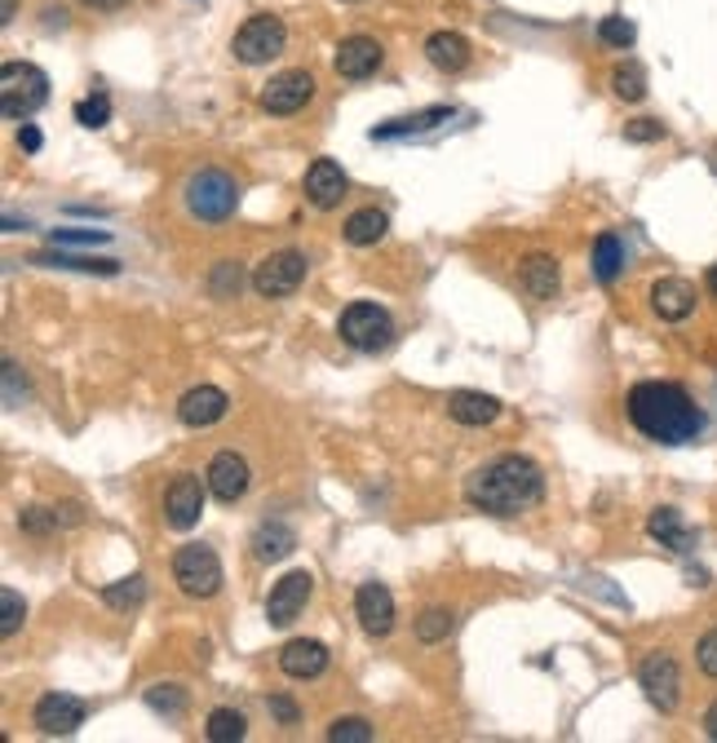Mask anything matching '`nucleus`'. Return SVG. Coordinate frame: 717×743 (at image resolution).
I'll use <instances>...</instances> for the list:
<instances>
[{
    "instance_id": "nucleus-1",
    "label": "nucleus",
    "mask_w": 717,
    "mask_h": 743,
    "mask_svg": "<svg viewBox=\"0 0 717 743\" xmlns=\"http://www.w3.org/2000/svg\"><path fill=\"white\" fill-rule=\"evenodd\" d=\"M624 417L642 439H651L660 448H682L704 434L699 403L673 381H638L624 399Z\"/></svg>"
},
{
    "instance_id": "nucleus-2",
    "label": "nucleus",
    "mask_w": 717,
    "mask_h": 743,
    "mask_svg": "<svg viewBox=\"0 0 717 743\" xmlns=\"http://www.w3.org/2000/svg\"><path fill=\"white\" fill-rule=\"evenodd\" d=\"M465 500L492 518H518L545 500V474L527 456H496L492 465L474 470L465 483Z\"/></svg>"
},
{
    "instance_id": "nucleus-3",
    "label": "nucleus",
    "mask_w": 717,
    "mask_h": 743,
    "mask_svg": "<svg viewBox=\"0 0 717 743\" xmlns=\"http://www.w3.org/2000/svg\"><path fill=\"white\" fill-rule=\"evenodd\" d=\"M50 103V76L36 63H6L0 67V107L10 120H28Z\"/></svg>"
},
{
    "instance_id": "nucleus-4",
    "label": "nucleus",
    "mask_w": 717,
    "mask_h": 743,
    "mask_svg": "<svg viewBox=\"0 0 717 743\" xmlns=\"http://www.w3.org/2000/svg\"><path fill=\"white\" fill-rule=\"evenodd\" d=\"M186 208L200 222H226L239 208V182L222 169H200L186 182Z\"/></svg>"
},
{
    "instance_id": "nucleus-5",
    "label": "nucleus",
    "mask_w": 717,
    "mask_h": 743,
    "mask_svg": "<svg viewBox=\"0 0 717 743\" xmlns=\"http://www.w3.org/2000/svg\"><path fill=\"white\" fill-rule=\"evenodd\" d=\"M336 332H341V341H345V345L364 349V354H377V349H386V345H390V336H395V319H390L377 301H354V305H345V310H341Z\"/></svg>"
},
{
    "instance_id": "nucleus-6",
    "label": "nucleus",
    "mask_w": 717,
    "mask_h": 743,
    "mask_svg": "<svg viewBox=\"0 0 717 743\" xmlns=\"http://www.w3.org/2000/svg\"><path fill=\"white\" fill-rule=\"evenodd\" d=\"M283 45H288V28H283V19H275V14H257V19H248V23L235 32L231 54H235L244 67H261V63L279 58V54H283Z\"/></svg>"
},
{
    "instance_id": "nucleus-7",
    "label": "nucleus",
    "mask_w": 717,
    "mask_h": 743,
    "mask_svg": "<svg viewBox=\"0 0 717 743\" xmlns=\"http://www.w3.org/2000/svg\"><path fill=\"white\" fill-rule=\"evenodd\" d=\"M173 580L186 597H213L222 589V562L208 545H182L173 553Z\"/></svg>"
},
{
    "instance_id": "nucleus-8",
    "label": "nucleus",
    "mask_w": 717,
    "mask_h": 743,
    "mask_svg": "<svg viewBox=\"0 0 717 743\" xmlns=\"http://www.w3.org/2000/svg\"><path fill=\"white\" fill-rule=\"evenodd\" d=\"M306 270H310L306 257H301L297 248H283V252H270V257L253 270V288H257V297L279 301V297H292V292L301 288Z\"/></svg>"
},
{
    "instance_id": "nucleus-9",
    "label": "nucleus",
    "mask_w": 717,
    "mask_h": 743,
    "mask_svg": "<svg viewBox=\"0 0 717 743\" xmlns=\"http://www.w3.org/2000/svg\"><path fill=\"white\" fill-rule=\"evenodd\" d=\"M638 686L646 690V699L660 708V712H673L677 699H682V672H677V659L655 650L638 664Z\"/></svg>"
},
{
    "instance_id": "nucleus-10",
    "label": "nucleus",
    "mask_w": 717,
    "mask_h": 743,
    "mask_svg": "<svg viewBox=\"0 0 717 743\" xmlns=\"http://www.w3.org/2000/svg\"><path fill=\"white\" fill-rule=\"evenodd\" d=\"M314 98V76L310 72H279L261 85V111L270 116H297L306 103Z\"/></svg>"
},
{
    "instance_id": "nucleus-11",
    "label": "nucleus",
    "mask_w": 717,
    "mask_h": 743,
    "mask_svg": "<svg viewBox=\"0 0 717 743\" xmlns=\"http://www.w3.org/2000/svg\"><path fill=\"white\" fill-rule=\"evenodd\" d=\"M85 717H89V703L76 699V694H67V690H50L32 708V721H36L41 734H76L85 725Z\"/></svg>"
},
{
    "instance_id": "nucleus-12",
    "label": "nucleus",
    "mask_w": 717,
    "mask_h": 743,
    "mask_svg": "<svg viewBox=\"0 0 717 743\" xmlns=\"http://www.w3.org/2000/svg\"><path fill=\"white\" fill-rule=\"evenodd\" d=\"M382 63H386V50L373 36H345L332 54V67L341 80H368L382 72Z\"/></svg>"
},
{
    "instance_id": "nucleus-13",
    "label": "nucleus",
    "mask_w": 717,
    "mask_h": 743,
    "mask_svg": "<svg viewBox=\"0 0 717 743\" xmlns=\"http://www.w3.org/2000/svg\"><path fill=\"white\" fill-rule=\"evenodd\" d=\"M204 514V483L195 474H178L173 487L164 492V523L173 531H191Z\"/></svg>"
},
{
    "instance_id": "nucleus-14",
    "label": "nucleus",
    "mask_w": 717,
    "mask_h": 743,
    "mask_svg": "<svg viewBox=\"0 0 717 743\" xmlns=\"http://www.w3.org/2000/svg\"><path fill=\"white\" fill-rule=\"evenodd\" d=\"M310 589H314L310 571H288V575L270 589V597H266V620H270L275 628H288V624L301 615V606L310 602Z\"/></svg>"
},
{
    "instance_id": "nucleus-15",
    "label": "nucleus",
    "mask_w": 717,
    "mask_h": 743,
    "mask_svg": "<svg viewBox=\"0 0 717 743\" xmlns=\"http://www.w3.org/2000/svg\"><path fill=\"white\" fill-rule=\"evenodd\" d=\"M354 615H358V624H364V633L368 637H386L390 628H395V597H390V589L386 584H358V593H354Z\"/></svg>"
},
{
    "instance_id": "nucleus-16",
    "label": "nucleus",
    "mask_w": 717,
    "mask_h": 743,
    "mask_svg": "<svg viewBox=\"0 0 717 743\" xmlns=\"http://www.w3.org/2000/svg\"><path fill=\"white\" fill-rule=\"evenodd\" d=\"M226 408H231L226 390H217V386H195V390H186V395L178 399V421L191 426V430H208V426H217V421L226 417Z\"/></svg>"
},
{
    "instance_id": "nucleus-17",
    "label": "nucleus",
    "mask_w": 717,
    "mask_h": 743,
    "mask_svg": "<svg viewBox=\"0 0 717 743\" xmlns=\"http://www.w3.org/2000/svg\"><path fill=\"white\" fill-rule=\"evenodd\" d=\"M695 283L691 279H677V274H668V279H655L651 283V310L664 319V323H682V319H691L695 314Z\"/></svg>"
},
{
    "instance_id": "nucleus-18",
    "label": "nucleus",
    "mask_w": 717,
    "mask_h": 743,
    "mask_svg": "<svg viewBox=\"0 0 717 743\" xmlns=\"http://www.w3.org/2000/svg\"><path fill=\"white\" fill-rule=\"evenodd\" d=\"M248 461L244 456H235V452H217L213 461H208V492L222 500V505H235V500H244V492H248Z\"/></svg>"
},
{
    "instance_id": "nucleus-19",
    "label": "nucleus",
    "mask_w": 717,
    "mask_h": 743,
    "mask_svg": "<svg viewBox=\"0 0 717 743\" xmlns=\"http://www.w3.org/2000/svg\"><path fill=\"white\" fill-rule=\"evenodd\" d=\"M279 668L283 677H297V681H310L328 668V646L314 642V637H292L279 646Z\"/></svg>"
},
{
    "instance_id": "nucleus-20",
    "label": "nucleus",
    "mask_w": 717,
    "mask_h": 743,
    "mask_svg": "<svg viewBox=\"0 0 717 743\" xmlns=\"http://www.w3.org/2000/svg\"><path fill=\"white\" fill-rule=\"evenodd\" d=\"M345 173H341V164L336 160H314L310 169H306V200L314 204V208H336L341 200H345Z\"/></svg>"
},
{
    "instance_id": "nucleus-21",
    "label": "nucleus",
    "mask_w": 717,
    "mask_h": 743,
    "mask_svg": "<svg viewBox=\"0 0 717 743\" xmlns=\"http://www.w3.org/2000/svg\"><path fill=\"white\" fill-rule=\"evenodd\" d=\"M426 58H430L435 72L457 76V72L470 67V41H465L461 32H435V36L426 41Z\"/></svg>"
},
{
    "instance_id": "nucleus-22",
    "label": "nucleus",
    "mask_w": 717,
    "mask_h": 743,
    "mask_svg": "<svg viewBox=\"0 0 717 743\" xmlns=\"http://www.w3.org/2000/svg\"><path fill=\"white\" fill-rule=\"evenodd\" d=\"M518 279H523V292L536 297V301H554V297H558V283H563L558 261L545 257V252H532V257L518 266Z\"/></svg>"
},
{
    "instance_id": "nucleus-23",
    "label": "nucleus",
    "mask_w": 717,
    "mask_h": 743,
    "mask_svg": "<svg viewBox=\"0 0 717 743\" xmlns=\"http://www.w3.org/2000/svg\"><path fill=\"white\" fill-rule=\"evenodd\" d=\"M448 417L457 426H492L501 417V403L492 395H479V390H452L448 395Z\"/></svg>"
},
{
    "instance_id": "nucleus-24",
    "label": "nucleus",
    "mask_w": 717,
    "mask_h": 743,
    "mask_svg": "<svg viewBox=\"0 0 717 743\" xmlns=\"http://www.w3.org/2000/svg\"><path fill=\"white\" fill-rule=\"evenodd\" d=\"M646 536H651L655 545L673 549V553H691V549H695V531L682 523L677 509H655V514L646 518Z\"/></svg>"
},
{
    "instance_id": "nucleus-25",
    "label": "nucleus",
    "mask_w": 717,
    "mask_h": 743,
    "mask_svg": "<svg viewBox=\"0 0 717 743\" xmlns=\"http://www.w3.org/2000/svg\"><path fill=\"white\" fill-rule=\"evenodd\" d=\"M452 120V107H426L417 116H399V120H386L373 129L377 142H390V138H413V133H430L435 125H448Z\"/></svg>"
},
{
    "instance_id": "nucleus-26",
    "label": "nucleus",
    "mask_w": 717,
    "mask_h": 743,
    "mask_svg": "<svg viewBox=\"0 0 717 743\" xmlns=\"http://www.w3.org/2000/svg\"><path fill=\"white\" fill-rule=\"evenodd\" d=\"M297 549V531L288 523H261L253 531V558L257 562H283Z\"/></svg>"
},
{
    "instance_id": "nucleus-27",
    "label": "nucleus",
    "mask_w": 717,
    "mask_h": 743,
    "mask_svg": "<svg viewBox=\"0 0 717 743\" xmlns=\"http://www.w3.org/2000/svg\"><path fill=\"white\" fill-rule=\"evenodd\" d=\"M386 230H390V217H386L382 208H358V213H350V222H345V244L368 248V244H382Z\"/></svg>"
},
{
    "instance_id": "nucleus-28",
    "label": "nucleus",
    "mask_w": 717,
    "mask_h": 743,
    "mask_svg": "<svg viewBox=\"0 0 717 743\" xmlns=\"http://www.w3.org/2000/svg\"><path fill=\"white\" fill-rule=\"evenodd\" d=\"M620 270H624V244H620V235L602 230V235L593 239V279H598V283H616Z\"/></svg>"
},
{
    "instance_id": "nucleus-29",
    "label": "nucleus",
    "mask_w": 717,
    "mask_h": 743,
    "mask_svg": "<svg viewBox=\"0 0 717 743\" xmlns=\"http://www.w3.org/2000/svg\"><path fill=\"white\" fill-rule=\"evenodd\" d=\"M204 734H208L213 743H239V739L248 734V721H244V712H235V708H213Z\"/></svg>"
},
{
    "instance_id": "nucleus-30",
    "label": "nucleus",
    "mask_w": 717,
    "mask_h": 743,
    "mask_svg": "<svg viewBox=\"0 0 717 743\" xmlns=\"http://www.w3.org/2000/svg\"><path fill=\"white\" fill-rule=\"evenodd\" d=\"M611 89H616V98H624V103H642V98H646V72H642L638 63H620V67L611 72Z\"/></svg>"
},
{
    "instance_id": "nucleus-31",
    "label": "nucleus",
    "mask_w": 717,
    "mask_h": 743,
    "mask_svg": "<svg viewBox=\"0 0 717 743\" xmlns=\"http://www.w3.org/2000/svg\"><path fill=\"white\" fill-rule=\"evenodd\" d=\"M36 261H50V266H63V270H85V274H116L120 261H107V257H76V252H45Z\"/></svg>"
},
{
    "instance_id": "nucleus-32",
    "label": "nucleus",
    "mask_w": 717,
    "mask_h": 743,
    "mask_svg": "<svg viewBox=\"0 0 717 743\" xmlns=\"http://www.w3.org/2000/svg\"><path fill=\"white\" fill-rule=\"evenodd\" d=\"M103 597H107V606H116V611H133V606H142V597H147V580H142V575H129V580H120V584H107Z\"/></svg>"
},
{
    "instance_id": "nucleus-33",
    "label": "nucleus",
    "mask_w": 717,
    "mask_h": 743,
    "mask_svg": "<svg viewBox=\"0 0 717 743\" xmlns=\"http://www.w3.org/2000/svg\"><path fill=\"white\" fill-rule=\"evenodd\" d=\"M76 125H85V129H103V125H111V98L98 89V94H89L85 103H76Z\"/></svg>"
},
{
    "instance_id": "nucleus-34",
    "label": "nucleus",
    "mask_w": 717,
    "mask_h": 743,
    "mask_svg": "<svg viewBox=\"0 0 717 743\" xmlns=\"http://www.w3.org/2000/svg\"><path fill=\"white\" fill-rule=\"evenodd\" d=\"M448 633H452V611H443V606H430V611L417 620V642H426V646L443 642Z\"/></svg>"
},
{
    "instance_id": "nucleus-35",
    "label": "nucleus",
    "mask_w": 717,
    "mask_h": 743,
    "mask_svg": "<svg viewBox=\"0 0 717 743\" xmlns=\"http://www.w3.org/2000/svg\"><path fill=\"white\" fill-rule=\"evenodd\" d=\"M328 739L332 743H373V725L364 717H336L328 725Z\"/></svg>"
},
{
    "instance_id": "nucleus-36",
    "label": "nucleus",
    "mask_w": 717,
    "mask_h": 743,
    "mask_svg": "<svg viewBox=\"0 0 717 743\" xmlns=\"http://www.w3.org/2000/svg\"><path fill=\"white\" fill-rule=\"evenodd\" d=\"M598 36H602V45H611V50H629V45L638 41V28H633L629 19H620V14H611V19L598 23Z\"/></svg>"
},
{
    "instance_id": "nucleus-37",
    "label": "nucleus",
    "mask_w": 717,
    "mask_h": 743,
    "mask_svg": "<svg viewBox=\"0 0 717 743\" xmlns=\"http://www.w3.org/2000/svg\"><path fill=\"white\" fill-rule=\"evenodd\" d=\"M111 235L107 230H81V226H72V230H50V244L54 248H98V244H107Z\"/></svg>"
},
{
    "instance_id": "nucleus-38",
    "label": "nucleus",
    "mask_w": 717,
    "mask_h": 743,
    "mask_svg": "<svg viewBox=\"0 0 717 743\" xmlns=\"http://www.w3.org/2000/svg\"><path fill=\"white\" fill-rule=\"evenodd\" d=\"M147 703H151L156 712H164V717H182L186 690H182V686H151V690H147Z\"/></svg>"
},
{
    "instance_id": "nucleus-39",
    "label": "nucleus",
    "mask_w": 717,
    "mask_h": 743,
    "mask_svg": "<svg viewBox=\"0 0 717 743\" xmlns=\"http://www.w3.org/2000/svg\"><path fill=\"white\" fill-rule=\"evenodd\" d=\"M23 628V597L14 589H0V633L14 637Z\"/></svg>"
},
{
    "instance_id": "nucleus-40",
    "label": "nucleus",
    "mask_w": 717,
    "mask_h": 743,
    "mask_svg": "<svg viewBox=\"0 0 717 743\" xmlns=\"http://www.w3.org/2000/svg\"><path fill=\"white\" fill-rule=\"evenodd\" d=\"M208 283H213V292H217V297H235V292H239V283H244V270H239V261H217Z\"/></svg>"
},
{
    "instance_id": "nucleus-41",
    "label": "nucleus",
    "mask_w": 717,
    "mask_h": 743,
    "mask_svg": "<svg viewBox=\"0 0 717 743\" xmlns=\"http://www.w3.org/2000/svg\"><path fill=\"white\" fill-rule=\"evenodd\" d=\"M19 527L28 536H50V531H58V509H23Z\"/></svg>"
},
{
    "instance_id": "nucleus-42",
    "label": "nucleus",
    "mask_w": 717,
    "mask_h": 743,
    "mask_svg": "<svg viewBox=\"0 0 717 743\" xmlns=\"http://www.w3.org/2000/svg\"><path fill=\"white\" fill-rule=\"evenodd\" d=\"M695 664H699V672H704V677H713V681H717V628H713V633H704V637L695 642Z\"/></svg>"
},
{
    "instance_id": "nucleus-43",
    "label": "nucleus",
    "mask_w": 717,
    "mask_h": 743,
    "mask_svg": "<svg viewBox=\"0 0 717 743\" xmlns=\"http://www.w3.org/2000/svg\"><path fill=\"white\" fill-rule=\"evenodd\" d=\"M624 138H629V142H660V138H664V125H660V120H633V125H624Z\"/></svg>"
},
{
    "instance_id": "nucleus-44",
    "label": "nucleus",
    "mask_w": 717,
    "mask_h": 743,
    "mask_svg": "<svg viewBox=\"0 0 717 743\" xmlns=\"http://www.w3.org/2000/svg\"><path fill=\"white\" fill-rule=\"evenodd\" d=\"M266 708H270V717H275L279 725H297V717H301V712H297V703H292L288 694H270V703H266Z\"/></svg>"
},
{
    "instance_id": "nucleus-45",
    "label": "nucleus",
    "mask_w": 717,
    "mask_h": 743,
    "mask_svg": "<svg viewBox=\"0 0 717 743\" xmlns=\"http://www.w3.org/2000/svg\"><path fill=\"white\" fill-rule=\"evenodd\" d=\"M19 147H23V151H41V129H36V125H23V129H19Z\"/></svg>"
},
{
    "instance_id": "nucleus-46",
    "label": "nucleus",
    "mask_w": 717,
    "mask_h": 743,
    "mask_svg": "<svg viewBox=\"0 0 717 743\" xmlns=\"http://www.w3.org/2000/svg\"><path fill=\"white\" fill-rule=\"evenodd\" d=\"M14 14H19V0H0V23H14Z\"/></svg>"
},
{
    "instance_id": "nucleus-47",
    "label": "nucleus",
    "mask_w": 717,
    "mask_h": 743,
    "mask_svg": "<svg viewBox=\"0 0 717 743\" xmlns=\"http://www.w3.org/2000/svg\"><path fill=\"white\" fill-rule=\"evenodd\" d=\"M81 6H89V10H120V6H129V0H81Z\"/></svg>"
},
{
    "instance_id": "nucleus-48",
    "label": "nucleus",
    "mask_w": 717,
    "mask_h": 743,
    "mask_svg": "<svg viewBox=\"0 0 717 743\" xmlns=\"http://www.w3.org/2000/svg\"><path fill=\"white\" fill-rule=\"evenodd\" d=\"M704 730H708V739H717V703L704 712Z\"/></svg>"
},
{
    "instance_id": "nucleus-49",
    "label": "nucleus",
    "mask_w": 717,
    "mask_h": 743,
    "mask_svg": "<svg viewBox=\"0 0 717 743\" xmlns=\"http://www.w3.org/2000/svg\"><path fill=\"white\" fill-rule=\"evenodd\" d=\"M708 292H713V297H717V266H713V270H708Z\"/></svg>"
}]
</instances>
